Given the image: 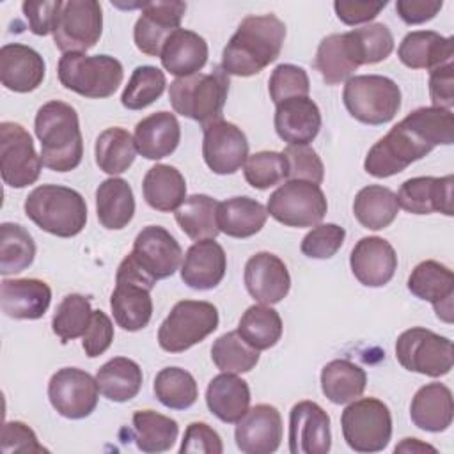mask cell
Here are the masks:
<instances>
[{
  "mask_svg": "<svg viewBox=\"0 0 454 454\" xmlns=\"http://www.w3.org/2000/svg\"><path fill=\"white\" fill-rule=\"evenodd\" d=\"M328 209L326 197L319 184L309 181H286L268 199L266 211L278 223L287 227H314Z\"/></svg>",
  "mask_w": 454,
  "mask_h": 454,
  "instance_id": "13",
  "label": "cell"
},
{
  "mask_svg": "<svg viewBox=\"0 0 454 454\" xmlns=\"http://www.w3.org/2000/svg\"><path fill=\"white\" fill-rule=\"evenodd\" d=\"M454 39L443 37L434 30H415L403 37L397 57L410 69H434L452 62Z\"/></svg>",
  "mask_w": 454,
  "mask_h": 454,
  "instance_id": "32",
  "label": "cell"
},
{
  "mask_svg": "<svg viewBox=\"0 0 454 454\" xmlns=\"http://www.w3.org/2000/svg\"><path fill=\"white\" fill-rule=\"evenodd\" d=\"M268 92L275 105L289 98L309 96L310 82L303 67L294 64H278L270 76Z\"/></svg>",
  "mask_w": 454,
  "mask_h": 454,
  "instance_id": "52",
  "label": "cell"
},
{
  "mask_svg": "<svg viewBox=\"0 0 454 454\" xmlns=\"http://www.w3.org/2000/svg\"><path fill=\"white\" fill-rule=\"evenodd\" d=\"M51 303V289L39 278H4L0 286L2 312L12 319H39Z\"/></svg>",
  "mask_w": 454,
  "mask_h": 454,
  "instance_id": "28",
  "label": "cell"
},
{
  "mask_svg": "<svg viewBox=\"0 0 454 454\" xmlns=\"http://www.w3.org/2000/svg\"><path fill=\"white\" fill-rule=\"evenodd\" d=\"M154 284L131 254L121 261L115 273V289L110 294V309L117 326L126 332H138L149 325L153 316L151 289Z\"/></svg>",
  "mask_w": 454,
  "mask_h": 454,
  "instance_id": "8",
  "label": "cell"
},
{
  "mask_svg": "<svg viewBox=\"0 0 454 454\" xmlns=\"http://www.w3.org/2000/svg\"><path fill=\"white\" fill-rule=\"evenodd\" d=\"M399 213L395 193L381 184L364 186L353 200V215L360 225L371 231L388 227Z\"/></svg>",
  "mask_w": 454,
  "mask_h": 454,
  "instance_id": "39",
  "label": "cell"
},
{
  "mask_svg": "<svg viewBox=\"0 0 454 454\" xmlns=\"http://www.w3.org/2000/svg\"><path fill=\"white\" fill-rule=\"evenodd\" d=\"M229 94V74L222 67L176 78L168 87V99L176 114L197 121L202 128L222 119Z\"/></svg>",
  "mask_w": 454,
  "mask_h": 454,
  "instance_id": "5",
  "label": "cell"
},
{
  "mask_svg": "<svg viewBox=\"0 0 454 454\" xmlns=\"http://www.w3.org/2000/svg\"><path fill=\"white\" fill-rule=\"evenodd\" d=\"M385 7H387V0H383V2H349V0L333 2L337 18L349 27L369 23Z\"/></svg>",
  "mask_w": 454,
  "mask_h": 454,
  "instance_id": "60",
  "label": "cell"
},
{
  "mask_svg": "<svg viewBox=\"0 0 454 454\" xmlns=\"http://www.w3.org/2000/svg\"><path fill=\"white\" fill-rule=\"evenodd\" d=\"M443 7L442 0H397L395 11L408 25H420L433 20Z\"/></svg>",
  "mask_w": 454,
  "mask_h": 454,
  "instance_id": "61",
  "label": "cell"
},
{
  "mask_svg": "<svg viewBox=\"0 0 454 454\" xmlns=\"http://www.w3.org/2000/svg\"><path fill=\"white\" fill-rule=\"evenodd\" d=\"M394 450H395V452H426V450L436 452L434 447H431V445H427V443H422V442L417 440V438H404L399 445H395Z\"/></svg>",
  "mask_w": 454,
  "mask_h": 454,
  "instance_id": "62",
  "label": "cell"
},
{
  "mask_svg": "<svg viewBox=\"0 0 454 454\" xmlns=\"http://www.w3.org/2000/svg\"><path fill=\"white\" fill-rule=\"evenodd\" d=\"M245 181L257 190H268L287 179V160L278 151H259L243 165Z\"/></svg>",
  "mask_w": 454,
  "mask_h": 454,
  "instance_id": "51",
  "label": "cell"
},
{
  "mask_svg": "<svg viewBox=\"0 0 454 454\" xmlns=\"http://www.w3.org/2000/svg\"><path fill=\"white\" fill-rule=\"evenodd\" d=\"M346 46L356 67L378 64L394 50V35L383 23H369L344 34Z\"/></svg>",
  "mask_w": 454,
  "mask_h": 454,
  "instance_id": "40",
  "label": "cell"
},
{
  "mask_svg": "<svg viewBox=\"0 0 454 454\" xmlns=\"http://www.w3.org/2000/svg\"><path fill=\"white\" fill-rule=\"evenodd\" d=\"M218 202L204 193L190 195L174 211L179 229L193 241L215 239L220 232L216 223Z\"/></svg>",
  "mask_w": 454,
  "mask_h": 454,
  "instance_id": "42",
  "label": "cell"
},
{
  "mask_svg": "<svg viewBox=\"0 0 454 454\" xmlns=\"http://www.w3.org/2000/svg\"><path fill=\"white\" fill-rule=\"evenodd\" d=\"M103 32V11L96 0H66L59 4L53 21V41L62 53H85Z\"/></svg>",
  "mask_w": 454,
  "mask_h": 454,
  "instance_id": "12",
  "label": "cell"
},
{
  "mask_svg": "<svg viewBox=\"0 0 454 454\" xmlns=\"http://www.w3.org/2000/svg\"><path fill=\"white\" fill-rule=\"evenodd\" d=\"M346 238V231L337 223H317L301 239L300 250L310 259H330L333 257Z\"/></svg>",
  "mask_w": 454,
  "mask_h": 454,
  "instance_id": "53",
  "label": "cell"
},
{
  "mask_svg": "<svg viewBox=\"0 0 454 454\" xmlns=\"http://www.w3.org/2000/svg\"><path fill=\"white\" fill-rule=\"evenodd\" d=\"M282 328L280 314L264 303L248 307L238 323L241 339L257 351L273 348L282 337Z\"/></svg>",
  "mask_w": 454,
  "mask_h": 454,
  "instance_id": "44",
  "label": "cell"
},
{
  "mask_svg": "<svg viewBox=\"0 0 454 454\" xmlns=\"http://www.w3.org/2000/svg\"><path fill=\"white\" fill-rule=\"evenodd\" d=\"M60 0H27L21 9L28 21V28L35 35H48L53 28L55 14Z\"/></svg>",
  "mask_w": 454,
  "mask_h": 454,
  "instance_id": "59",
  "label": "cell"
},
{
  "mask_svg": "<svg viewBox=\"0 0 454 454\" xmlns=\"http://www.w3.org/2000/svg\"><path fill=\"white\" fill-rule=\"evenodd\" d=\"M137 145L131 137V133L124 128L114 126L99 133L96 138L94 145V156H96V165L99 170L117 176L126 172L137 156Z\"/></svg>",
  "mask_w": 454,
  "mask_h": 454,
  "instance_id": "43",
  "label": "cell"
},
{
  "mask_svg": "<svg viewBox=\"0 0 454 454\" xmlns=\"http://www.w3.org/2000/svg\"><path fill=\"white\" fill-rule=\"evenodd\" d=\"M96 381L103 397L114 403H126L140 392L144 374L135 360L115 356L98 369Z\"/></svg>",
  "mask_w": 454,
  "mask_h": 454,
  "instance_id": "37",
  "label": "cell"
},
{
  "mask_svg": "<svg viewBox=\"0 0 454 454\" xmlns=\"http://www.w3.org/2000/svg\"><path fill=\"white\" fill-rule=\"evenodd\" d=\"M41 142V161L55 172L74 170L83 156V138L76 110L59 99L44 103L34 121Z\"/></svg>",
  "mask_w": 454,
  "mask_h": 454,
  "instance_id": "3",
  "label": "cell"
},
{
  "mask_svg": "<svg viewBox=\"0 0 454 454\" xmlns=\"http://www.w3.org/2000/svg\"><path fill=\"white\" fill-rule=\"evenodd\" d=\"M25 215L44 232L59 238L80 234L87 223V204L80 192L62 184H41L25 199Z\"/></svg>",
  "mask_w": 454,
  "mask_h": 454,
  "instance_id": "4",
  "label": "cell"
},
{
  "mask_svg": "<svg viewBox=\"0 0 454 454\" xmlns=\"http://www.w3.org/2000/svg\"><path fill=\"white\" fill-rule=\"evenodd\" d=\"M342 436L355 452H380L392 438V415L376 397L351 401L340 415Z\"/></svg>",
  "mask_w": 454,
  "mask_h": 454,
  "instance_id": "10",
  "label": "cell"
},
{
  "mask_svg": "<svg viewBox=\"0 0 454 454\" xmlns=\"http://www.w3.org/2000/svg\"><path fill=\"white\" fill-rule=\"evenodd\" d=\"M41 154L35 153L30 133L18 122L0 124V172L11 188L34 184L41 174Z\"/></svg>",
  "mask_w": 454,
  "mask_h": 454,
  "instance_id": "14",
  "label": "cell"
},
{
  "mask_svg": "<svg viewBox=\"0 0 454 454\" xmlns=\"http://www.w3.org/2000/svg\"><path fill=\"white\" fill-rule=\"evenodd\" d=\"M355 278L367 287H383L397 270L394 247L380 236H365L356 241L349 255Z\"/></svg>",
  "mask_w": 454,
  "mask_h": 454,
  "instance_id": "23",
  "label": "cell"
},
{
  "mask_svg": "<svg viewBox=\"0 0 454 454\" xmlns=\"http://www.w3.org/2000/svg\"><path fill=\"white\" fill-rule=\"evenodd\" d=\"M452 142V112L420 106L410 112L369 149L364 168L372 177H390L429 154L436 145H450Z\"/></svg>",
  "mask_w": 454,
  "mask_h": 454,
  "instance_id": "1",
  "label": "cell"
},
{
  "mask_svg": "<svg viewBox=\"0 0 454 454\" xmlns=\"http://www.w3.org/2000/svg\"><path fill=\"white\" fill-rule=\"evenodd\" d=\"M202 156L209 170L220 176L238 172L248 158L247 135L229 121H216L204 128Z\"/></svg>",
  "mask_w": 454,
  "mask_h": 454,
  "instance_id": "17",
  "label": "cell"
},
{
  "mask_svg": "<svg viewBox=\"0 0 454 454\" xmlns=\"http://www.w3.org/2000/svg\"><path fill=\"white\" fill-rule=\"evenodd\" d=\"M92 309L89 298L71 293L62 298V301L57 305L53 319H51V328L53 333L62 340H73L76 337H83L89 323H90Z\"/></svg>",
  "mask_w": 454,
  "mask_h": 454,
  "instance_id": "50",
  "label": "cell"
},
{
  "mask_svg": "<svg viewBox=\"0 0 454 454\" xmlns=\"http://www.w3.org/2000/svg\"><path fill=\"white\" fill-rule=\"evenodd\" d=\"M133 140L137 151L147 160L170 156L181 140V126L170 112H154L137 122Z\"/></svg>",
  "mask_w": 454,
  "mask_h": 454,
  "instance_id": "30",
  "label": "cell"
},
{
  "mask_svg": "<svg viewBox=\"0 0 454 454\" xmlns=\"http://www.w3.org/2000/svg\"><path fill=\"white\" fill-rule=\"evenodd\" d=\"M365 383V371L348 358H335L321 369V390L333 404L355 401L364 394Z\"/></svg>",
  "mask_w": 454,
  "mask_h": 454,
  "instance_id": "38",
  "label": "cell"
},
{
  "mask_svg": "<svg viewBox=\"0 0 454 454\" xmlns=\"http://www.w3.org/2000/svg\"><path fill=\"white\" fill-rule=\"evenodd\" d=\"M287 160V181H309L321 184L325 177V167L317 153L309 145H287L284 151Z\"/></svg>",
  "mask_w": 454,
  "mask_h": 454,
  "instance_id": "54",
  "label": "cell"
},
{
  "mask_svg": "<svg viewBox=\"0 0 454 454\" xmlns=\"http://www.w3.org/2000/svg\"><path fill=\"white\" fill-rule=\"evenodd\" d=\"M82 339V348L89 358L103 355L114 340L112 319L103 310H92L90 323Z\"/></svg>",
  "mask_w": 454,
  "mask_h": 454,
  "instance_id": "56",
  "label": "cell"
},
{
  "mask_svg": "<svg viewBox=\"0 0 454 454\" xmlns=\"http://www.w3.org/2000/svg\"><path fill=\"white\" fill-rule=\"evenodd\" d=\"M96 213L105 229H124L135 215V197L122 177H108L96 190Z\"/></svg>",
  "mask_w": 454,
  "mask_h": 454,
  "instance_id": "35",
  "label": "cell"
},
{
  "mask_svg": "<svg viewBox=\"0 0 454 454\" xmlns=\"http://www.w3.org/2000/svg\"><path fill=\"white\" fill-rule=\"evenodd\" d=\"M429 98L433 106L450 110L454 105V64L447 62L429 71Z\"/></svg>",
  "mask_w": 454,
  "mask_h": 454,
  "instance_id": "58",
  "label": "cell"
},
{
  "mask_svg": "<svg viewBox=\"0 0 454 454\" xmlns=\"http://www.w3.org/2000/svg\"><path fill=\"white\" fill-rule=\"evenodd\" d=\"M268 218L266 207L252 197H232L218 202L216 223L220 232L245 239L257 234Z\"/></svg>",
  "mask_w": 454,
  "mask_h": 454,
  "instance_id": "34",
  "label": "cell"
},
{
  "mask_svg": "<svg viewBox=\"0 0 454 454\" xmlns=\"http://www.w3.org/2000/svg\"><path fill=\"white\" fill-rule=\"evenodd\" d=\"M153 390L156 399L170 410H186L199 397L195 378L181 367H163L154 378Z\"/></svg>",
  "mask_w": 454,
  "mask_h": 454,
  "instance_id": "46",
  "label": "cell"
},
{
  "mask_svg": "<svg viewBox=\"0 0 454 454\" xmlns=\"http://www.w3.org/2000/svg\"><path fill=\"white\" fill-rule=\"evenodd\" d=\"M165 73L154 66H138L133 69L128 85L121 94V103L128 110H142L153 105L165 90Z\"/></svg>",
  "mask_w": 454,
  "mask_h": 454,
  "instance_id": "49",
  "label": "cell"
},
{
  "mask_svg": "<svg viewBox=\"0 0 454 454\" xmlns=\"http://www.w3.org/2000/svg\"><path fill=\"white\" fill-rule=\"evenodd\" d=\"M452 176L410 177L401 184L395 195L397 204L399 207L413 215L442 213L445 216H452Z\"/></svg>",
  "mask_w": 454,
  "mask_h": 454,
  "instance_id": "22",
  "label": "cell"
},
{
  "mask_svg": "<svg viewBox=\"0 0 454 454\" xmlns=\"http://www.w3.org/2000/svg\"><path fill=\"white\" fill-rule=\"evenodd\" d=\"M227 270V255L215 239L195 241L184 254L181 262L183 282L195 291H209L216 287Z\"/></svg>",
  "mask_w": 454,
  "mask_h": 454,
  "instance_id": "27",
  "label": "cell"
},
{
  "mask_svg": "<svg viewBox=\"0 0 454 454\" xmlns=\"http://www.w3.org/2000/svg\"><path fill=\"white\" fill-rule=\"evenodd\" d=\"M142 192L145 202L161 213L176 211L186 199V181L183 174L165 163L151 167L142 181Z\"/></svg>",
  "mask_w": 454,
  "mask_h": 454,
  "instance_id": "36",
  "label": "cell"
},
{
  "mask_svg": "<svg viewBox=\"0 0 454 454\" xmlns=\"http://www.w3.org/2000/svg\"><path fill=\"white\" fill-rule=\"evenodd\" d=\"M395 358L410 372L440 378L452 369V340L427 328L413 326L397 337Z\"/></svg>",
  "mask_w": 454,
  "mask_h": 454,
  "instance_id": "11",
  "label": "cell"
},
{
  "mask_svg": "<svg viewBox=\"0 0 454 454\" xmlns=\"http://www.w3.org/2000/svg\"><path fill=\"white\" fill-rule=\"evenodd\" d=\"M314 66L328 85H337L340 82L349 80L353 73L358 69L349 57L344 34L326 35L319 43Z\"/></svg>",
  "mask_w": 454,
  "mask_h": 454,
  "instance_id": "47",
  "label": "cell"
},
{
  "mask_svg": "<svg viewBox=\"0 0 454 454\" xmlns=\"http://www.w3.org/2000/svg\"><path fill=\"white\" fill-rule=\"evenodd\" d=\"M273 124L287 145H309L321 129V112L309 96L289 98L277 105Z\"/></svg>",
  "mask_w": 454,
  "mask_h": 454,
  "instance_id": "25",
  "label": "cell"
},
{
  "mask_svg": "<svg viewBox=\"0 0 454 454\" xmlns=\"http://www.w3.org/2000/svg\"><path fill=\"white\" fill-rule=\"evenodd\" d=\"M35 257V243L30 232L12 222L0 225V273L14 275L27 270Z\"/></svg>",
  "mask_w": 454,
  "mask_h": 454,
  "instance_id": "45",
  "label": "cell"
},
{
  "mask_svg": "<svg viewBox=\"0 0 454 454\" xmlns=\"http://www.w3.org/2000/svg\"><path fill=\"white\" fill-rule=\"evenodd\" d=\"M207 43L202 35L193 30L177 28L167 37L160 60L165 71L177 78H184L200 73L207 62Z\"/></svg>",
  "mask_w": 454,
  "mask_h": 454,
  "instance_id": "29",
  "label": "cell"
},
{
  "mask_svg": "<svg viewBox=\"0 0 454 454\" xmlns=\"http://www.w3.org/2000/svg\"><path fill=\"white\" fill-rule=\"evenodd\" d=\"M245 287L248 294L264 305L282 301L291 289V275L286 262L271 252H257L245 264Z\"/></svg>",
  "mask_w": 454,
  "mask_h": 454,
  "instance_id": "21",
  "label": "cell"
},
{
  "mask_svg": "<svg viewBox=\"0 0 454 454\" xmlns=\"http://www.w3.org/2000/svg\"><path fill=\"white\" fill-rule=\"evenodd\" d=\"M286 39V25L275 14L247 16L222 53V71L232 76H254L275 62Z\"/></svg>",
  "mask_w": 454,
  "mask_h": 454,
  "instance_id": "2",
  "label": "cell"
},
{
  "mask_svg": "<svg viewBox=\"0 0 454 454\" xmlns=\"http://www.w3.org/2000/svg\"><path fill=\"white\" fill-rule=\"evenodd\" d=\"M342 103L358 122L380 126L390 122L401 108L399 85L381 74H356L346 80Z\"/></svg>",
  "mask_w": 454,
  "mask_h": 454,
  "instance_id": "7",
  "label": "cell"
},
{
  "mask_svg": "<svg viewBox=\"0 0 454 454\" xmlns=\"http://www.w3.org/2000/svg\"><path fill=\"white\" fill-rule=\"evenodd\" d=\"M181 454L202 452V454H222L223 445L220 434L206 422H192L188 424L181 447Z\"/></svg>",
  "mask_w": 454,
  "mask_h": 454,
  "instance_id": "57",
  "label": "cell"
},
{
  "mask_svg": "<svg viewBox=\"0 0 454 454\" xmlns=\"http://www.w3.org/2000/svg\"><path fill=\"white\" fill-rule=\"evenodd\" d=\"M408 291L419 300L429 301L438 319L452 323L454 275L445 264L433 259L419 262L408 277Z\"/></svg>",
  "mask_w": 454,
  "mask_h": 454,
  "instance_id": "24",
  "label": "cell"
},
{
  "mask_svg": "<svg viewBox=\"0 0 454 454\" xmlns=\"http://www.w3.org/2000/svg\"><path fill=\"white\" fill-rule=\"evenodd\" d=\"M2 452L4 454H32V452H48V449H44L35 433L20 420H11L5 422L2 427Z\"/></svg>",
  "mask_w": 454,
  "mask_h": 454,
  "instance_id": "55",
  "label": "cell"
},
{
  "mask_svg": "<svg viewBox=\"0 0 454 454\" xmlns=\"http://www.w3.org/2000/svg\"><path fill=\"white\" fill-rule=\"evenodd\" d=\"M218 309L202 300H181L158 328V344L167 353H183L218 328Z\"/></svg>",
  "mask_w": 454,
  "mask_h": 454,
  "instance_id": "9",
  "label": "cell"
},
{
  "mask_svg": "<svg viewBox=\"0 0 454 454\" xmlns=\"http://www.w3.org/2000/svg\"><path fill=\"white\" fill-rule=\"evenodd\" d=\"M46 74L43 57L30 46L21 43L4 44L0 48V82L12 92L35 90Z\"/></svg>",
  "mask_w": 454,
  "mask_h": 454,
  "instance_id": "26",
  "label": "cell"
},
{
  "mask_svg": "<svg viewBox=\"0 0 454 454\" xmlns=\"http://www.w3.org/2000/svg\"><path fill=\"white\" fill-rule=\"evenodd\" d=\"M131 257L142 271L156 282L172 277L179 270L183 250L177 239L165 227L147 225L137 234Z\"/></svg>",
  "mask_w": 454,
  "mask_h": 454,
  "instance_id": "16",
  "label": "cell"
},
{
  "mask_svg": "<svg viewBox=\"0 0 454 454\" xmlns=\"http://www.w3.org/2000/svg\"><path fill=\"white\" fill-rule=\"evenodd\" d=\"M209 411L225 424H238L250 408L248 383L232 372L215 376L206 388Z\"/></svg>",
  "mask_w": 454,
  "mask_h": 454,
  "instance_id": "33",
  "label": "cell"
},
{
  "mask_svg": "<svg viewBox=\"0 0 454 454\" xmlns=\"http://www.w3.org/2000/svg\"><path fill=\"white\" fill-rule=\"evenodd\" d=\"M454 401L452 392L443 383H427L420 387L410 404L411 422L424 431L442 433L452 424Z\"/></svg>",
  "mask_w": 454,
  "mask_h": 454,
  "instance_id": "31",
  "label": "cell"
},
{
  "mask_svg": "<svg viewBox=\"0 0 454 454\" xmlns=\"http://www.w3.org/2000/svg\"><path fill=\"white\" fill-rule=\"evenodd\" d=\"M211 360L222 372L241 374L252 371L259 362V351L247 344L238 330L220 335L211 346Z\"/></svg>",
  "mask_w": 454,
  "mask_h": 454,
  "instance_id": "48",
  "label": "cell"
},
{
  "mask_svg": "<svg viewBox=\"0 0 454 454\" xmlns=\"http://www.w3.org/2000/svg\"><path fill=\"white\" fill-rule=\"evenodd\" d=\"M53 410L71 420L89 417L99 399V387L92 374L78 367H62L48 381Z\"/></svg>",
  "mask_w": 454,
  "mask_h": 454,
  "instance_id": "15",
  "label": "cell"
},
{
  "mask_svg": "<svg viewBox=\"0 0 454 454\" xmlns=\"http://www.w3.org/2000/svg\"><path fill=\"white\" fill-rule=\"evenodd\" d=\"M184 11L186 4L179 0L144 2L133 30L137 48L145 55L160 57L167 37L179 28Z\"/></svg>",
  "mask_w": 454,
  "mask_h": 454,
  "instance_id": "18",
  "label": "cell"
},
{
  "mask_svg": "<svg viewBox=\"0 0 454 454\" xmlns=\"http://www.w3.org/2000/svg\"><path fill=\"white\" fill-rule=\"evenodd\" d=\"M60 83L83 98H110L124 78L122 64L110 55L64 53L57 66Z\"/></svg>",
  "mask_w": 454,
  "mask_h": 454,
  "instance_id": "6",
  "label": "cell"
},
{
  "mask_svg": "<svg viewBox=\"0 0 454 454\" xmlns=\"http://www.w3.org/2000/svg\"><path fill=\"white\" fill-rule=\"evenodd\" d=\"M234 440L245 454H271L282 442V417L271 404H255L238 420Z\"/></svg>",
  "mask_w": 454,
  "mask_h": 454,
  "instance_id": "20",
  "label": "cell"
},
{
  "mask_svg": "<svg viewBox=\"0 0 454 454\" xmlns=\"http://www.w3.org/2000/svg\"><path fill=\"white\" fill-rule=\"evenodd\" d=\"M133 436L142 452L158 454L172 449L179 434V426L174 419L154 410H138L133 413Z\"/></svg>",
  "mask_w": 454,
  "mask_h": 454,
  "instance_id": "41",
  "label": "cell"
},
{
  "mask_svg": "<svg viewBox=\"0 0 454 454\" xmlns=\"http://www.w3.org/2000/svg\"><path fill=\"white\" fill-rule=\"evenodd\" d=\"M330 447V415L314 401L296 403L289 411V452L326 454Z\"/></svg>",
  "mask_w": 454,
  "mask_h": 454,
  "instance_id": "19",
  "label": "cell"
}]
</instances>
